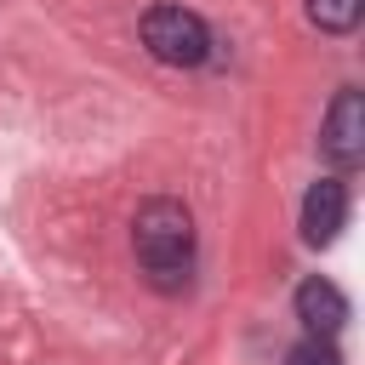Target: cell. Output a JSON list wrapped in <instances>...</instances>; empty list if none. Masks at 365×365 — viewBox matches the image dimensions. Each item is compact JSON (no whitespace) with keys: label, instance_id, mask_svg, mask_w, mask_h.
I'll return each instance as SVG.
<instances>
[{"label":"cell","instance_id":"obj_4","mask_svg":"<svg viewBox=\"0 0 365 365\" xmlns=\"http://www.w3.org/2000/svg\"><path fill=\"white\" fill-rule=\"evenodd\" d=\"M342 222H348V188H342L336 177L314 182L308 200H302V240H308V245H331V240L342 234Z\"/></svg>","mask_w":365,"mask_h":365},{"label":"cell","instance_id":"obj_2","mask_svg":"<svg viewBox=\"0 0 365 365\" xmlns=\"http://www.w3.org/2000/svg\"><path fill=\"white\" fill-rule=\"evenodd\" d=\"M143 46H148L160 63H171V68H194V63H205L211 34H205V23H200L194 11H182V6H154V11L143 17Z\"/></svg>","mask_w":365,"mask_h":365},{"label":"cell","instance_id":"obj_3","mask_svg":"<svg viewBox=\"0 0 365 365\" xmlns=\"http://www.w3.org/2000/svg\"><path fill=\"white\" fill-rule=\"evenodd\" d=\"M319 148H325V160L331 165H359L365 160V97L348 86V91H336V103H331V114H325V137H319Z\"/></svg>","mask_w":365,"mask_h":365},{"label":"cell","instance_id":"obj_5","mask_svg":"<svg viewBox=\"0 0 365 365\" xmlns=\"http://www.w3.org/2000/svg\"><path fill=\"white\" fill-rule=\"evenodd\" d=\"M297 319L308 325V336H336L342 319H348V297L331 285V279H302L297 285Z\"/></svg>","mask_w":365,"mask_h":365},{"label":"cell","instance_id":"obj_6","mask_svg":"<svg viewBox=\"0 0 365 365\" xmlns=\"http://www.w3.org/2000/svg\"><path fill=\"white\" fill-rule=\"evenodd\" d=\"M359 11H365V0H308V17L331 34H348L359 23Z\"/></svg>","mask_w":365,"mask_h":365},{"label":"cell","instance_id":"obj_1","mask_svg":"<svg viewBox=\"0 0 365 365\" xmlns=\"http://www.w3.org/2000/svg\"><path fill=\"white\" fill-rule=\"evenodd\" d=\"M131 245H137L143 274L160 291H182L188 285V268H194V217L177 200H148L137 211V222H131Z\"/></svg>","mask_w":365,"mask_h":365},{"label":"cell","instance_id":"obj_7","mask_svg":"<svg viewBox=\"0 0 365 365\" xmlns=\"http://www.w3.org/2000/svg\"><path fill=\"white\" fill-rule=\"evenodd\" d=\"M285 365H342V354H336L331 336H308V342H297L285 354Z\"/></svg>","mask_w":365,"mask_h":365}]
</instances>
